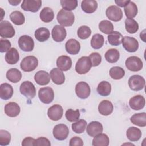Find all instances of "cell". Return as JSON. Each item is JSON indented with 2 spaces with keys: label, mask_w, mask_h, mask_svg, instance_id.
I'll return each mask as SVG.
<instances>
[{
  "label": "cell",
  "mask_w": 146,
  "mask_h": 146,
  "mask_svg": "<svg viewBox=\"0 0 146 146\" xmlns=\"http://www.w3.org/2000/svg\"><path fill=\"white\" fill-rule=\"evenodd\" d=\"M57 21L62 26H71L75 21V16L73 13L61 9L57 14Z\"/></svg>",
  "instance_id": "cell-1"
},
{
  "label": "cell",
  "mask_w": 146,
  "mask_h": 146,
  "mask_svg": "<svg viewBox=\"0 0 146 146\" xmlns=\"http://www.w3.org/2000/svg\"><path fill=\"white\" fill-rule=\"evenodd\" d=\"M38 65V60L34 56H27L24 58L21 62V68L25 72L34 71Z\"/></svg>",
  "instance_id": "cell-2"
},
{
  "label": "cell",
  "mask_w": 146,
  "mask_h": 146,
  "mask_svg": "<svg viewBox=\"0 0 146 146\" xmlns=\"http://www.w3.org/2000/svg\"><path fill=\"white\" fill-rule=\"evenodd\" d=\"M92 64L88 56L80 58L75 65V71L79 74H85L91 68Z\"/></svg>",
  "instance_id": "cell-3"
},
{
  "label": "cell",
  "mask_w": 146,
  "mask_h": 146,
  "mask_svg": "<svg viewBox=\"0 0 146 146\" xmlns=\"http://www.w3.org/2000/svg\"><path fill=\"white\" fill-rule=\"evenodd\" d=\"M19 91L22 95L28 99H33L36 95V89L34 84L30 81H25L20 86Z\"/></svg>",
  "instance_id": "cell-4"
},
{
  "label": "cell",
  "mask_w": 146,
  "mask_h": 146,
  "mask_svg": "<svg viewBox=\"0 0 146 146\" xmlns=\"http://www.w3.org/2000/svg\"><path fill=\"white\" fill-rule=\"evenodd\" d=\"M38 96L40 100L45 104H49L54 98V90L50 87L40 88L38 91Z\"/></svg>",
  "instance_id": "cell-5"
},
{
  "label": "cell",
  "mask_w": 146,
  "mask_h": 146,
  "mask_svg": "<svg viewBox=\"0 0 146 146\" xmlns=\"http://www.w3.org/2000/svg\"><path fill=\"white\" fill-rule=\"evenodd\" d=\"M145 84L144 78L139 75H133L131 76L128 80V85L129 88L135 91L142 90Z\"/></svg>",
  "instance_id": "cell-6"
},
{
  "label": "cell",
  "mask_w": 146,
  "mask_h": 146,
  "mask_svg": "<svg viewBox=\"0 0 146 146\" xmlns=\"http://www.w3.org/2000/svg\"><path fill=\"white\" fill-rule=\"evenodd\" d=\"M15 30L8 21H3L0 23V35L3 38H11L15 35Z\"/></svg>",
  "instance_id": "cell-7"
},
{
  "label": "cell",
  "mask_w": 146,
  "mask_h": 146,
  "mask_svg": "<svg viewBox=\"0 0 146 146\" xmlns=\"http://www.w3.org/2000/svg\"><path fill=\"white\" fill-rule=\"evenodd\" d=\"M126 67L131 71H140L143 67L142 60L137 56H132L128 58L125 60Z\"/></svg>",
  "instance_id": "cell-8"
},
{
  "label": "cell",
  "mask_w": 146,
  "mask_h": 146,
  "mask_svg": "<svg viewBox=\"0 0 146 146\" xmlns=\"http://www.w3.org/2000/svg\"><path fill=\"white\" fill-rule=\"evenodd\" d=\"M54 137L58 140H64L67 139L69 134L68 127L64 124L56 125L53 129Z\"/></svg>",
  "instance_id": "cell-9"
},
{
  "label": "cell",
  "mask_w": 146,
  "mask_h": 146,
  "mask_svg": "<svg viewBox=\"0 0 146 146\" xmlns=\"http://www.w3.org/2000/svg\"><path fill=\"white\" fill-rule=\"evenodd\" d=\"M107 17L114 22H118L123 18V11L119 7L112 5L107 7L106 11Z\"/></svg>",
  "instance_id": "cell-10"
},
{
  "label": "cell",
  "mask_w": 146,
  "mask_h": 146,
  "mask_svg": "<svg viewBox=\"0 0 146 146\" xmlns=\"http://www.w3.org/2000/svg\"><path fill=\"white\" fill-rule=\"evenodd\" d=\"M18 43L19 48L23 51L30 52L33 51L34 49V40L29 35H24L20 36Z\"/></svg>",
  "instance_id": "cell-11"
},
{
  "label": "cell",
  "mask_w": 146,
  "mask_h": 146,
  "mask_svg": "<svg viewBox=\"0 0 146 146\" xmlns=\"http://www.w3.org/2000/svg\"><path fill=\"white\" fill-rule=\"evenodd\" d=\"M91 89L88 83L85 82H80L76 84L75 93L80 99H86L90 95Z\"/></svg>",
  "instance_id": "cell-12"
},
{
  "label": "cell",
  "mask_w": 146,
  "mask_h": 146,
  "mask_svg": "<svg viewBox=\"0 0 146 146\" xmlns=\"http://www.w3.org/2000/svg\"><path fill=\"white\" fill-rule=\"evenodd\" d=\"M42 6L40 0H24L21 4V8L26 11L33 13L39 11Z\"/></svg>",
  "instance_id": "cell-13"
},
{
  "label": "cell",
  "mask_w": 146,
  "mask_h": 146,
  "mask_svg": "<svg viewBox=\"0 0 146 146\" xmlns=\"http://www.w3.org/2000/svg\"><path fill=\"white\" fill-rule=\"evenodd\" d=\"M122 44L125 50L129 52H134L139 48V42L133 37L125 36L123 38Z\"/></svg>",
  "instance_id": "cell-14"
},
{
  "label": "cell",
  "mask_w": 146,
  "mask_h": 146,
  "mask_svg": "<svg viewBox=\"0 0 146 146\" xmlns=\"http://www.w3.org/2000/svg\"><path fill=\"white\" fill-rule=\"evenodd\" d=\"M52 38L56 42H61L64 40L67 35L66 29L60 25H55L51 31Z\"/></svg>",
  "instance_id": "cell-15"
},
{
  "label": "cell",
  "mask_w": 146,
  "mask_h": 146,
  "mask_svg": "<svg viewBox=\"0 0 146 146\" xmlns=\"http://www.w3.org/2000/svg\"><path fill=\"white\" fill-rule=\"evenodd\" d=\"M63 113L62 107L59 104H54L48 109L47 115L52 121H58L60 120Z\"/></svg>",
  "instance_id": "cell-16"
},
{
  "label": "cell",
  "mask_w": 146,
  "mask_h": 146,
  "mask_svg": "<svg viewBox=\"0 0 146 146\" xmlns=\"http://www.w3.org/2000/svg\"><path fill=\"white\" fill-rule=\"evenodd\" d=\"M145 104V100L143 96L141 95H135L132 97L129 101V104L130 107L135 111H138L143 109Z\"/></svg>",
  "instance_id": "cell-17"
},
{
  "label": "cell",
  "mask_w": 146,
  "mask_h": 146,
  "mask_svg": "<svg viewBox=\"0 0 146 146\" xmlns=\"http://www.w3.org/2000/svg\"><path fill=\"white\" fill-rule=\"evenodd\" d=\"M103 125L100 122L93 121L88 124L87 127L86 131L89 136L95 137V136L103 132Z\"/></svg>",
  "instance_id": "cell-18"
},
{
  "label": "cell",
  "mask_w": 146,
  "mask_h": 146,
  "mask_svg": "<svg viewBox=\"0 0 146 146\" xmlns=\"http://www.w3.org/2000/svg\"><path fill=\"white\" fill-rule=\"evenodd\" d=\"M5 114L11 117L17 116L20 113V107L15 102H9L7 103L4 108Z\"/></svg>",
  "instance_id": "cell-19"
},
{
  "label": "cell",
  "mask_w": 146,
  "mask_h": 146,
  "mask_svg": "<svg viewBox=\"0 0 146 146\" xmlns=\"http://www.w3.org/2000/svg\"><path fill=\"white\" fill-rule=\"evenodd\" d=\"M56 66L62 71L69 70L72 66V60L70 57L66 55H62L56 60Z\"/></svg>",
  "instance_id": "cell-20"
},
{
  "label": "cell",
  "mask_w": 146,
  "mask_h": 146,
  "mask_svg": "<svg viewBox=\"0 0 146 146\" xmlns=\"http://www.w3.org/2000/svg\"><path fill=\"white\" fill-rule=\"evenodd\" d=\"M66 51L71 55L78 54L80 50V43L75 39H70L65 44Z\"/></svg>",
  "instance_id": "cell-21"
},
{
  "label": "cell",
  "mask_w": 146,
  "mask_h": 146,
  "mask_svg": "<svg viewBox=\"0 0 146 146\" xmlns=\"http://www.w3.org/2000/svg\"><path fill=\"white\" fill-rule=\"evenodd\" d=\"M113 110V106L111 102L104 100L98 106L99 112L103 116H108L112 113Z\"/></svg>",
  "instance_id": "cell-22"
},
{
  "label": "cell",
  "mask_w": 146,
  "mask_h": 146,
  "mask_svg": "<svg viewBox=\"0 0 146 146\" xmlns=\"http://www.w3.org/2000/svg\"><path fill=\"white\" fill-rule=\"evenodd\" d=\"M34 80L36 83L40 86L47 85L50 81V74L46 71L40 70L34 75Z\"/></svg>",
  "instance_id": "cell-23"
},
{
  "label": "cell",
  "mask_w": 146,
  "mask_h": 146,
  "mask_svg": "<svg viewBox=\"0 0 146 146\" xmlns=\"http://www.w3.org/2000/svg\"><path fill=\"white\" fill-rule=\"evenodd\" d=\"M50 77L52 82L57 84L61 85L65 81V76L62 71L58 68H54L50 71Z\"/></svg>",
  "instance_id": "cell-24"
},
{
  "label": "cell",
  "mask_w": 146,
  "mask_h": 146,
  "mask_svg": "<svg viewBox=\"0 0 146 146\" xmlns=\"http://www.w3.org/2000/svg\"><path fill=\"white\" fill-rule=\"evenodd\" d=\"M13 94V87L7 83H4L0 86V98L3 100H8L10 99Z\"/></svg>",
  "instance_id": "cell-25"
},
{
  "label": "cell",
  "mask_w": 146,
  "mask_h": 146,
  "mask_svg": "<svg viewBox=\"0 0 146 146\" xmlns=\"http://www.w3.org/2000/svg\"><path fill=\"white\" fill-rule=\"evenodd\" d=\"M98 7V3L94 0H84L81 2V8L86 13L91 14L96 11Z\"/></svg>",
  "instance_id": "cell-26"
},
{
  "label": "cell",
  "mask_w": 146,
  "mask_h": 146,
  "mask_svg": "<svg viewBox=\"0 0 146 146\" xmlns=\"http://www.w3.org/2000/svg\"><path fill=\"white\" fill-rule=\"evenodd\" d=\"M19 59V55L17 50L14 47L7 51L5 55V60L9 64H16Z\"/></svg>",
  "instance_id": "cell-27"
},
{
  "label": "cell",
  "mask_w": 146,
  "mask_h": 146,
  "mask_svg": "<svg viewBox=\"0 0 146 146\" xmlns=\"http://www.w3.org/2000/svg\"><path fill=\"white\" fill-rule=\"evenodd\" d=\"M131 123L139 127H144L146 126V113L141 112L135 113L130 118Z\"/></svg>",
  "instance_id": "cell-28"
},
{
  "label": "cell",
  "mask_w": 146,
  "mask_h": 146,
  "mask_svg": "<svg viewBox=\"0 0 146 146\" xmlns=\"http://www.w3.org/2000/svg\"><path fill=\"white\" fill-rule=\"evenodd\" d=\"M126 135L131 141H137L141 137V132L140 129L135 127H130L128 128Z\"/></svg>",
  "instance_id": "cell-29"
},
{
  "label": "cell",
  "mask_w": 146,
  "mask_h": 146,
  "mask_svg": "<svg viewBox=\"0 0 146 146\" xmlns=\"http://www.w3.org/2000/svg\"><path fill=\"white\" fill-rule=\"evenodd\" d=\"M34 36L38 41L43 42L48 39L50 36V33L48 29L46 27H40L35 30Z\"/></svg>",
  "instance_id": "cell-30"
},
{
  "label": "cell",
  "mask_w": 146,
  "mask_h": 146,
  "mask_svg": "<svg viewBox=\"0 0 146 146\" xmlns=\"http://www.w3.org/2000/svg\"><path fill=\"white\" fill-rule=\"evenodd\" d=\"M123 38L122 34L117 31H113L107 36L109 43L112 46H119L122 43Z\"/></svg>",
  "instance_id": "cell-31"
},
{
  "label": "cell",
  "mask_w": 146,
  "mask_h": 146,
  "mask_svg": "<svg viewBox=\"0 0 146 146\" xmlns=\"http://www.w3.org/2000/svg\"><path fill=\"white\" fill-rule=\"evenodd\" d=\"M7 79L12 83H17L21 80L22 78L21 72L15 68L9 69L6 74Z\"/></svg>",
  "instance_id": "cell-32"
},
{
  "label": "cell",
  "mask_w": 146,
  "mask_h": 146,
  "mask_svg": "<svg viewBox=\"0 0 146 146\" xmlns=\"http://www.w3.org/2000/svg\"><path fill=\"white\" fill-rule=\"evenodd\" d=\"M109 143V137L104 133H101L95 136L92 140V145L94 146H108Z\"/></svg>",
  "instance_id": "cell-33"
},
{
  "label": "cell",
  "mask_w": 146,
  "mask_h": 146,
  "mask_svg": "<svg viewBox=\"0 0 146 146\" xmlns=\"http://www.w3.org/2000/svg\"><path fill=\"white\" fill-rule=\"evenodd\" d=\"M98 93L103 96H108L111 92V85L107 81H102L97 87Z\"/></svg>",
  "instance_id": "cell-34"
},
{
  "label": "cell",
  "mask_w": 146,
  "mask_h": 146,
  "mask_svg": "<svg viewBox=\"0 0 146 146\" xmlns=\"http://www.w3.org/2000/svg\"><path fill=\"white\" fill-rule=\"evenodd\" d=\"M39 17L44 22H50L54 18V13L53 10L50 7H46L41 10L39 14Z\"/></svg>",
  "instance_id": "cell-35"
},
{
  "label": "cell",
  "mask_w": 146,
  "mask_h": 146,
  "mask_svg": "<svg viewBox=\"0 0 146 146\" xmlns=\"http://www.w3.org/2000/svg\"><path fill=\"white\" fill-rule=\"evenodd\" d=\"M124 12L127 18L133 19L137 14V7L133 2L130 1L129 2L124 6Z\"/></svg>",
  "instance_id": "cell-36"
},
{
  "label": "cell",
  "mask_w": 146,
  "mask_h": 146,
  "mask_svg": "<svg viewBox=\"0 0 146 146\" xmlns=\"http://www.w3.org/2000/svg\"><path fill=\"white\" fill-rule=\"evenodd\" d=\"M105 59L110 63H114L117 62L120 58V53L115 48H111L107 50L104 55Z\"/></svg>",
  "instance_id": "cell-37"
},
{
  "label": "cell",
  "mask_w": 146,
  "mask_h": 146,
  "mask_svg": "<svg viewBox=\"0 0 146 146\" xmlns=\"http://www.w3.org/2000/svg\"><path fill=\"white\" fill-rule=\"evenodd\" d=\"M10 20L16 25H21L25 23L24 15L19 11H14L10 15Z\"/></svg>",
  "instance_id": "cell-38"
},
{
  "label": "cell",
  "mask_w": 146,
  "mask_h": 146,
  "mask_svg": "<svg viewBox=\"0 0 146 146\" xmlns=\"http://www.w3.org/2000/svg\"><path fill=\"white\" fill-rule=\"evenodd\" d=\"M126 31L130 34H134L139 30L138 23L133 19L127 18L125 21Z\"/></svg>",
  "instance_id": "cell-39"
},
{
  "label": "cell",
  "mask_w": 146,
  "mask_h": 146,
  "mask_svg": "<svg viewBox=\"0 0 146 146\" xmlns=\"http://www.w3.org/2000/svg\"><path fill=\"white\" fill-rule=\"evenodd\" d=\"M99 29L103 33L110 34L113 31V25L108 20H103L99 23Z\"/></svg>",
  "instance_id": "cell-40"
},
{
  "label": "cell",
  "mask_w": 146,
  "mask_h": 146,
  "mask_svg": "<svg viewBox=\"0 0 146 146\" xmlns=\"http://www.w3.org/2000/svg\"><path fill=\"white\" fill-rule=\"evenodd\" d=\"M104 37L100 34H94L91 40V46L94 49L100 48L104 44Z\"/></svg>",
  "instance_id": "cell-41"
},
{
  "label": "cell",
  "mask_w": 146,
  "mask_h": 146,
  "mask_svg": "<svg viewBox=\"0 0 146 146\" xmlns=\"http://www.w3.org/2000/svg\"><path fill=\"white\" fill-rule=\"evenodd\" d=\"M110 75L112 79L119 80L124 77L125 75V71L120 67H112L110 70Z\"/></svg>",
  "instance_id": "cell-42"
},
{
  "label": "cell",
  "mask_w": 146,
  "mask_h": 146,
  "mask_svg": "<svg viewBox=\"0 0 146 146\" xmlns=\"http://www.w3.org/2000/svg\"><path fill=\"white\" fill-rule=\"evenodd\" d=\"M71 127L72 131L76 133H82L84 132L87 127V122L83 119H80L72 123Z\"/></svg>",
  "instance_id": "cell-43"
},
{
  "label": "cell",
  "mask_w": 146,
  "mask_h": 146,
  "mask_svg": "<svg viewBox=\"0 0 146 146\" xmlns=\"http://www.w3.org/2000/svg\"><path fill=\"white\" fill-rule=\"evenodd\" d=\"M65 116L67 120L70 122L76 121L79 120L80 117L79 110H73L72 109H68L66 112Z\"/></svg>",
  "instance_id": "cell-44"
},
{
  "label": "cell",
  "mask_w": 146,
  "mask_h": 146,
  "mask_svg": "<svg viewBox=\"0 0 146 146\" xmlns=\"http://www.w3.org/2000/svg\"><path fill=\"white\" fill-rule=\"evenodd\" d=\"M60 3L63 9L70 11L75 10L78 6V1L76 0H61Z\"/></svg>",
  "instance_id": "cell-45"
},
{
  "label": "cell",
  "mask_w": 146,
  "mask_h": 146,
  "mask_svg": "<svg viewBox=\"0 0 146 146\" xmlns=\"http://www.w3.org/2000/svg\"><path fill=\"white\" fill-rule=\"evenodd\" d=\"M91 34V30L90 28L87 26H81L79 27L77 34L78 37L81 39H86L88 38Z\"/></svg>",
  "instance_id": "cell-46"
},
{
  "label": "cell",
  "mask_w": 146,
  "mask_h": 146,
  "mask_svg": "<svg viewBox=\"0 0 146 146\" xmlns=\"http://www.w3.org/2000/svg\"><path fill=\"white\" fill-rule=\"evenodd\" d=\"M11 140L10 133L3 129L0 130V145L2 146H6L9 144Z\"/></svg>",
  "instance_id": "cell-47"
},
{
  "label": "cell",
  "mask_w": 146,
  "mask_h": 146,
  "mask_svg": "<svg viewBox=\"0 0 146 146\" xmlns=\"http://www.w3.org/2000/svg\"><path fill=\"white\" fill-rule=\"evenodd\" d=\"M89 58L91 60L92 66L96 67L99 66L102 61V56L98 52H92L89 55Z\"/></svg>",
  "instance_id": "cell-48"
},
{
  "label": "cell",
  "mask_w": 146,
  "mask_h": 146,
  "mask_svg": "<svg viewBox=\"0 0 146 146\" xmlns=\"http://www.w3.org/2000/svg\"><path fill=\"white\" fill-rule=\"evenodd\" d=\"M11 43L7 39H0V52H5L8 51L11 47Z\"/></svg>",
  "instance_id": "cell-49"
},
{
  "label": "cell",
  "mask_w": 146,
  "mask_h": 146,
  "mask_svg": "<svg viewBox=\"0 0 146 146\" xmlns=\"http://www.w3.org/2000/svg\"><path fill=\"white\" fill-rule=\"evenodd\" d=\"M83 145V141L82 139L78 136H74L72 137L69 143L70 146H82Z\"/></svg>",
  "instance_id": "cell-50"
},
{
  "label": "cell",
  "mask_w": 146,
  "mask_h": 146,
  "mask_svg": "<svg viewBox=\"0 0 146 146\" xmlns=\"http://www.w3.org/2000/svg\"><path fill=\"white\" fill-rule=\"evenodd\" d=\"M36 145L37 146H42V145H46V146H50L51 143L50 140L44 137H40L36 140Z\"/></svg>",
  "instance_id": "cell-51"
},
{
  "label": "cell",
  "mask_w": 146,
  "mask_h": 146,
  "mask_svg": "<svg viewBox=\"0 0 146 146\" xmlns=\"http://www.w3.org/2000/svg\"><path fill=\"white\" fill-rule=\"evenodd\" d=\"M22 146H35L36 140L31 137H27L25 138L22 142Z\"/></svg>",
  "instance_id": "cell-52"
},
{
  "label": "cell",
  "mask_w": 146,
  "mask_h": 146,
  "mask_svg": "<svg viewBox=\"0 0 146 146\" xmlns=\"http://www.w3.org/2000/svg\"><path fill=\"white\" fill-rule=\"evenodd\" d=\"M130 1L129 0H126V1H115V2L120 7H124L127 3H128Z\"/></svg>",
  "instance_id": "cell-53"
},
{
  "label": "cell",
  "mask_w": 146,
  "mask_h": 146,
  "mask_svg": "<svg viewBox=\"0 0 146 146\" xmlns=\"http://www.w3.org/2000/svg\"><path fill=\"white\" fill-rule=\"evenodd\" d=\"M8 2L12 6H17L19 3L21 2V0H9Z\"/></svg>",
  "instance_id": "cell-54"
},
{
  "label": "cell",
  "mask_w": 146,
  "mask_h": 146,
  "mask_svg": "<svg viewBox=\"0 0 146 146\" xmlns=\"http://www.w3.org/2000/svg\"><path fill=\"white\" fill-rule=\"evenodd\" d=\"M140 37L141 38V39L143 40V42H145L146 40H145V30H143L142 32L140 33Z\"/></svg>",
  "instance_id": "cell-55"
}]
</instances>
